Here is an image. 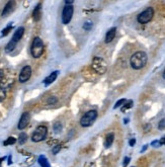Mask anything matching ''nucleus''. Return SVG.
Masks as SVG:
<instances>
[{
  "mask_svg": "<svg viewBox=\"0 0 165 167\" xmlns=\"http://www.w3.org/2000/svg\"><path fill=\"white\" fill-rule=\"evenodd\" d=\"M163 78L165 79V70H164V72H163Z\"/></svg>",
  "mask_w": 165,
  "mask_h": 167,
  "instance_id": "c9c22d12",
  "label": "nucleus"
},
{
  "mask_svg": "<svg viewBox=\"0 0 165 167\" xmlns=\"http://www.w3.org/2000/svg\"><path fill=\"white\" fill-rule=\"evenodd\" d=\"M97 118V111H89L84 115L81 120H80V125L81 127H89L94 123V121Z\"/></svg>",
  "mask_w": 165,
  "mask_h": 167,
  "instance_id": "20e7f679",
  "label": "nucleus"
},
{
  "mask_svg": "<svg viewBox=\"0 0 165 167\" xmlns=\"http://www.w3.org/2000/svg\"><path fill=\"white\" fill-rule=\"evenodd\" d=\"M39 163H40V165L42 167H51V165H50V163L48 161V159L46 158L44 155H41V156L39 157Z\"/></svg>",
  "mask_w": 165,
  "mask_h": 167,
  "instance_id": "dca6fc26",
  "label": "nucleus"
},
{
  "mask_svg": "<svg viewBox=\"0 0 165 167\" xmlns=\"http://www.w3.org/2000/svg\"><path fill=\"white\" fill-rule=\"evenodd\" d=\"M151 145H152L153 147H155V148H157V147H159V146L161 145V143H160V141H157V140H155V141H153V142L151 143Z\"/></svg>",
  "mask_w": 165,
  "mask_h": 167,
  "instance_id": "c85d7f7f",
  "label": "nucleus"
},
{
  "mask_svg": "<svg viewBox=\"0 0 165 167\" xmlns=\"http://www.w3.org/2000/svg\"><path fill=\"white\" fill-rule=\"evenodd\" d=\"M30 76H32V68H30V66H25L21 69L18 80H20V83H25L30 78Z\"/></svg>",
  "mask_w": 165,
  "mask_h": 167,
  "instance_id": "6e6552de",
  "label": "nucleus"
},
{
  "mask_svg": "<svg viewBox=\"0 0 165 167\" xmlns=\"http://www.w3.org/2000/svg\"><path fill=\"white\" fill-rule=\"evenodd\" d=\"M153 15H154V9L152 7H148L138 15V22L143 23V25L144 23H148L153 18Z\"/></svg>",
  "mask_w": 165,
  "mask_h": 167,
  "instance_id": "423d86ee",
  "label": "nucleus"
},
{
  "mask_svg": "<svg viewBox=\"0 0 165 167\" xmlns=\"http://www.w3.org/2000/svg\"><path fill=\"white\" fill-rule=\"evenodd\" d=\"M24 34H25V28H24V26H20V28L16 29V30L14 32L13 37H12V41L17 44V43L20 42V40H21Z\"/></svg>",
  "mask_w": 165,
  "mask_h": 167,
  "instance_id": "9d476101",
  "label": "nucleus"
},
{
  "mask_svg": "<svg viewBox=\"0 0 165 167\" xmlns=\"http://www.w3.org/2000/svg\"><path fill=\"white\" fill-rule=\"evenodd\" d=\"M132 167H135V166H132Z\"/></svg>",
  "mask_w": 165,
  "mask_h": 167,
  "instance_id": "e433bc0d",
  "label": "nucleus"
},
{
  "mask_svg": "<svg viewBox=\"0 0 165 167\" xmlns=\"http://www.w3.org/2000/svg\"><path fill=\"white\" fill-rule=\"evenodd\" d=\"M41 16H42V5L41 3L40 4H38L36 6V8L33 9V18L34 21H39L41 19Z\"/></svg>",
  "mask_w": 165,
  "mask_h": 167,
  "instance_id": "ddd939ff",
  "label": "nucleus"
},
{
  "mask_svg": "<svg viewBox=\"0 0 165 167\" xmlns=\"http://www.w3.org/2000/svg\"><path fill=\"white\" fill-rule=\"evenodd\" d=\"M147 147H148L147 145H145V146L143 147V148H142V150H141V152H142V153H143V152H144V151H145L146 149H147Z\"/></svg>",
  "mask_w": 165,
  "mask_h": 167,
  "instance_id": "f704fd0d",
  "label": "nucleus"
},
{
  "mask_svg": "<svg viewBox=\"0 0 165 167\" xmlns=\"http://www.w3.org/2000/svg\"><path fill=\"white\" fill-rule=\"evenodd\" d=\"M26 140H28V135L25 133H21L20 135V138H18V143H20V145H22L26 142Z\"/></svg>",
  "mask_w": 165,
  "mask_h": 167,
  "instance_id": "6ab92c4d",
  "label": "nucleus"
},
{
  "mask_svg": "<svg viewBox=\"0 0 165 167\" xmlns=\"http://www.w3.org/2000/svg\"><path fill=\"white\" fill-rule=\"evenodd\" d=\"M65 4H66V5H72L73 1H65Z\"/></svg>",
  "mask_w": 165,
  "mask_h": 167,
  "instance_id": "72a5a7b5",
  "label": "nucleus"
},
{
  "mask_svg": "<svg viewBox=\"0 0 165 167\" xmlns=\"http://www.w3.org/2000/svg\"><path fill=\"white\" fill-rule=\"evenodd\" d=\"M29 119H30V115L28 111L24 112V114L21 115L20 119V122H18V125H17V128L20 130H24L26 128V126L29 125Z\"/></svg>",
  "mask_w": 165,
  "mask_h": 167,
  "instance_id": "1a4fd4ad",
  "label": "nucleus"
},
{
  "mask_svg": "<svg viewBox=\"0 0 165 167\" xmlns=\"http://www.w3.org/2000/svg\"><path fill=\"white\" fill-rule=\"evenodd\" d=\"M60 149H61V146H60V145H56V146L53 148L52 151H53V153H54V154H57V153H58L59 151H60Z\"/></svg>",
  "mask_w": 165,
  "mask_h": 167,
  "instance_id": "cd10ccee",
  "label": "nucleus"
},
{
  "mask_svg": "<svg viewBox=\"0 0 165 167\" xmlns=\"http://www.w3.org/2000/svg\"><path fill=\"white\" fill-rule=\"evenodd\" d=\"M53 131L55 134H60L62 132V124L60 122H56L53 126Z\"/></svg>",
  "mask_w": 165,
  "mask_h": 167,
  "instance_id": "f3484780",
  "label": "nucleus"
},
{
  "mask_svg": "<svg viewBox=\"0 0 165 167\" xmlns=\"http://www.w3.org/2000/svg\"><path fill=\"white\" fill-rule=\"evenodd\" d=\"M133 106V102L132 100H130V102H128V103H126L124 106L122 107V111H125L126 110H128V108H131Z\"/></svg>",
  "mask_w": 165,
  "mask_h": 167,
  "instance_id": "5701e85b",
  "label": "nucleus"
},
{
  "mask_svg": "<svg viewBox=\"0 0 165 167\" xmlns=\"http://www.w3.org/2000/svg\"><path fill=\"white\" fill-rule=\"evenodd\" d=\"M5 96H6L5 90H4V89H3L1 86H0V102H2V100L5 98Z\"/></svg>",
  "mask_w": 165,
  "mask_h": 167,
  "instance_id": "b1692460",
  "label": "nucleus"
},
{
  "mask_svg": "<svg viewBox=\"0 0 165 167\" xmlns=\"http://www.w3.org/2000/svg\"><path fill=\"white\" fill-rule=\"evenodd\" d=\"M92 25H93V23L91 22V21H86L83 25V29H85V30H90L91 28H92Z\"/></svg>",
  "mask_w": 165,
  "mask_h": 167,
  "instance_id": "412c9836",
  "label": "nucleus"
},
{
  "mask_svg": "<svg viewBox=\"0 0 165 167\" xmlns=\"http://www.w3.org/2000/svg\"><path fill=\"white\" fill-rule=\"evenodd\" d=\"M135 143H136V140L135 139H131V140H130V141H129V144H130V146H134V145H135Z\"/></svg>",
  "mask_w": 165,
  "mask_h": 167,
  "instance_id": "2f4dec72",
  "label": "nucleus"
},
{
  "mask_svg": "<svg viewBox=\"0 0 165 167\" xmlns=\"http://www.w3.org/2000/svg\"><path fill=\"white\" fill-rule=\"evenodd\" d=\"M73 12H74V8L72 5H65L62 11V23L68 25L72 19Z\"/></svg>",
  "mask_w": 165,
  "mask_h": 167,
  "instance_id": "0eeeda50",
  "label": "nucleus"
},
{
  "mask_svg": "<svg viewBox=\"0 0 165 167\" xmlns=\"http://www.w3.org/2000/svg\"><path fill=\"white\" fill-rule=\"evenodd\" d=\"M57 102H58L57 97H55V96H50L47 102H48V104H55Z\"/></svg>",
  "mask_w": 165,
  "mask_h": 167,
  "instance_id": "393cba45",
  "label": "nucleus"
},
{
  "mask_svg": "<svg viewBox=\"0 0 165 167\" xmlns=\"http://www.w3.org/2000/svg\"><path fill=\"white\" fill-rule=\"evenodd\" d=\"M130 160H131V159H130V157H125V159H124V164H123V166L127 167V165H128L129 163H130Z\"/></svg>",
  "mask_w": 165,
  "mask_h": 167,
  "instance_id": "c756f323",
  "label": "nucleus"
},
{
  "mask_svg": "<svg viewBox=\"0 0 165 167\" xmlns=\"http://www.w3.org/2000/svg\"><path fill=\"white\" fill-rule=\"evenodd\" d=\"M57 76H58V71H54L52 72L51 74H50L48 77H46L45 80H44V84L46 85V86H48V85H50L51 83H53L54 81L56 80Z\"/></svg>",
  "mask_w": 165,
  "mask_h": 167,
  "instance_id": "f8f14e48",
  "label": "nucleus"
},
{
  "mask_svg": "<svg viewBox=\"0 0 165 167\" xmlns=\"http://www.w3.org/2000/svg\"><path fill=\"white\" fill-rule=\"evenodd\" d=\"M125 102H126V99H125V98H123V99H120V100H118V102H116V104H114V108H118V107L122 106L123 104H124Z\"/></svg>",
  "mask_w": 165,
  "mask_h": 167,
  "instance_id": "4be33fe9",
  "label": "nucleus"
},
{
  "mask_svg": "<svg viewBox=\"0 0 165 167\" xmlns=\"http://www.w3.org/2000/svg\"><path fill=\"white\" fill-rule=\"evenodd\" d=\"M148 61V56L145 52H136L135 54H133V56L130 59V63L133 69L139 70L145 67V65L147 64Z\"/></svg>",
  "mask_w": 165,
  "mask_h": 167,
  "instance_id": "f257e3e1",
  "label": "nucleus"
},
{
  "mask_svg": "<svg viewBox=\"0 0 165 167\" xmlns=\"http://www.w3.org/2000/svg\"><path fill=\"white\" fill-rule=\"evenodd\" d=\"M47 134H48V129L47 127L45 126H39L36 129V131L33 132V135H32V140L33 142H41V141H44L47 137Z\"/></svg>",
  "mask_w": 165,
  "mask_h": 167,
  "instance_id": "39448f33",
  "label": "nucleus"
},
{
  "mask_svg": "<svg viewBox=\"0 0 165 167\" xmlns=\"http://www.w3.org/2000/svg\"><path fill=\"white\" fill-rule=\"evenodd\" d=\"M16 142V139L13 138V137H8V139L6 140V141H4V146H8V145H13L14 143Z\"/></svg>",
  "mask_w": 165,
  "mask_h": 167,
  "instance_id": "aec40b11",
  "label": "nucleus"
},
{
  "mask_svg": "<svg viewBox=\"0 0 165 167\" xmlns=\"http://www.w3.org/2000/svg\"><path fill=\"white\" fill-rule=\"evenodd\" d=\"M3 78H4V73H3L2 70H0V83L2 82Z\"/></svg>",
  "mask_w": 165,
  "mask_h": 167,
  "instance_id": "7c9ffc66",
  "label": "nucleus"
},
{
  "mask_svg": "<svg viewBox=\"0 0 165 167\" xmlns=\"http://www.w3.org/2000/svg\"><path fill=\"white\" fill-rule=\"evenodd\" d=\"M30 53L33 58H40L44 53V43L42 38L39 37H36L33 38L30 47Z\"/></svg>",
  "mask_w": 165,
  "mask_h": 167,
  "instance_id": "f03ea898",
  "label": "nucleus"
},
{
  "mask_svg": "<svg viewBox=\"0 0 165 167\" xmlns=\"http://www.w3.org/2000/svg\"><path fill=\"white\" fill-rule=\"evenodd\" d=\"M114 140V133H109V134L106 135L105 140V148H109V147L113 145Z\"/></svg>",
  "mask_w": 165,
  "mask_h": 167,
  "instance_id": "2eb2a0df",
  "label": "nucleus"
},
{
  "mask_svg": "<svg viewBox=\"0 0 165 167\" xmlns=\"http://www.w3.org/2000/svg\"><path fill=\"white\" fill-rule=\"evenodd\" d=\"M116 33H117V29L116 28H113V29H110L109 32L106 33L105 34V42L106 43V44H109V43L112 42L114 37H116Z\"/></svg>",
  "mask_w": 165,
  "mask_h": 167,
  "instance_id": "4468645a",
  "label": "nucleus"
},
{
  "mask_svg": "<svg viewBox=\"0 0 165 167\" xmlns=\"http://www.w3.org/2000/svg\"><path fill=\"white\" fill-rule=\"evenodd\" d=\"M158 128H159V130H163V129H165V119L161 120V121L159 122V124H158Z\"/></svg>",
  "mask_w": 165,
  "mask_h": 167,
  "instance_id": "bb28decb",
  "label": "nucleus"
},
{
  "mask_svg": "<svg viewBox=\"0 0 165 167\" xmlns=\"http://www.w3.org/2000/svg\"><path fill=\"white\" fill-rule=\"evenodd\" d=\"M11 29H12V25H9L6 29H4L2 30V36H6V34H8Z\"/></svg>",
  "mask_w": 165,
  "mask_h": 167,
  "instance_id": "a878e982",
  "label": "nucleus"
},
{
  "mask_svg": "<svg viewBox=\"0 0 165 167\" xmlns=\"http://www.w3.org/2000/svg\"><path fill=\"white\" fill-rule=\"evenodd\" d=\"M160 143H161V145H165V137H163L160 140Z\"/></svg>",
  "mask_w": 165,
  "mask_h": 167,
  "instance_id": "473e14b6",
  "label": "nucleus"
},
{
  "mask_svg": "<svg viewBox=\"0 0 165 167\" xmlns=\"http://www.w3.org/2000/svg\"><path fill=\"white\" fill-rule=\"evenodd\" d=\"M15 46H16V43L11 40V41L8 43V44L6 45V47H5V52H6V53H10L11 51H13L14 48H15Z\"/></svg>",
  "mask_w": 165,
  "mask_h": 167,
  "instance_id": "a211bd4d",
  "label": "nucleus"
},
{
  "mask_svg": "<svg viewBox=\"0 0 165 167\" xmlns=\"http://www.w3.org/2000/svg\"><path fill=\"white\" fill-rule=\"evenodd\" d=\"M15 6V2L14 1H8L6 3V5L4 7V9L2 11V16H7L9 13H11L14 9Z\"/></svg>",
  "mask_w": 165,
  "mask_h": 167,
  "instance_id": "9b49d317",
  "label": "nucleus"
},
{
  "mask_svg": "<svg viewBox=\"0 0 165 167\" xmlns=\"http://www.w3.org/2000/svg\"><path fill=\"white\" fill-rule=\"evenodd\" d=\"M91 67L98 74H103L106 71L107 65L105 59H102L100 57H94L92 59V62H91Z\"/></svg>",
  "mask_w": 165,
  "mask_h": 167,
  "instance_id": "7ed1b4c3",
  "label": "nucleus"
}]
</instances>
